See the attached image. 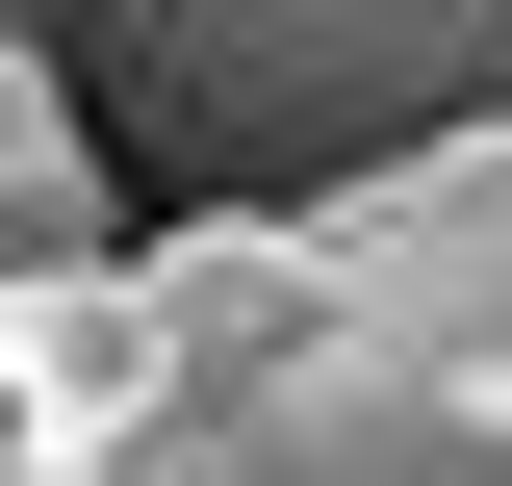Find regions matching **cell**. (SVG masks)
Returning <instances> with one entry per match:
<instances>
[{
  "mask_svg": "<svg viewBox=\"0 0 512 486\" xmlns=\"http://www.w3.org/2000/svg\"><path fill=\"white\" fill-rule=\"evenodd\" d=\"M128 486H512V128L308 205V307L205 359Z\"/></svg>",
  "mask_w": 512,
  "mask_h": 486,
  "instance_id": "obj_1",
  "label": "cell"
},
{
  "mask_svg": "<svg viewBox=\"0 0 512 486\" xmlns=\"http://www.w3.org/2000/svg\"><path fill=\"white\" fill-rule=\"evenodd\" d=\"M52 26H77V77H103L205 205H256V231H308V205L512 128V0H52Z\"/></svg>",
  "mask_w": 512,
  "mask_h": 486,
  "instance_id": "obj_2",
  "label": "cell"
},
{
  "mask_svg": "<svg viewBox=\"0 0 512 486\" xmlns=\"http://www.w3.org/2000/svg\"><path fill=\"white\" fill-rule=\"evenodd\" d=\"M154 410H180L154 256H0V461H26V486H128Z\"/></svg>",
  "mask_w": 512,
  "mask_h": 486,
  "instance_id": "obj_3",
  "label": "cell"
},
{
  "mask_svg": "<svg viewBox=\"0 0 512 486\" xmlns=\"http://www.w3.org/2000/svg\"><path fill=\"white\" fill-rule=\"evenodd\" d=\"M0 256H103V103L52 26H0Z\"/></svg>",
  "mask_w": 512,
  "mask_h": 486,
  "instance_id": "obj_4",
  "label": "cell"
},
{
  "mask_svg": "<svg viewBox=\"0 0 512 486\" xmlns=\"http://www.w3.org/2000/svg\"><path fill=\"white\" fill-rule=\"evenodd\" d=\"M0 486H26V461H0Z\"/></svg>",
  "mask_w": 512,
  "mask_h": 486,
  "instance_id": "obj_5",
  "label": "cell"
}]
</instances>
